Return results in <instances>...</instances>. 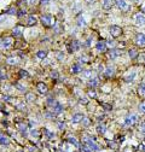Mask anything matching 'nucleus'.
Segmentation results:
<instances>
[{"label":"nucleus","instance_id":"f257e3e1","mask_svg":"<svg viewBox=\"0 0 145 152\" xmlns=\"http://www.w3.org/2000/svg\"><path fill=\"white\" fill-rule=\"evenodd\" d=\"M82 144L91 151V152H98L99 151V146L96 144L94 138H90V136H84L82 138Z\"/></svg>","mask_w":145,"mask_h":152},{"label":"nucleus","instance_id":"f03ea898","mask_svg":"<svg viewBox=\"0 0 145 152\" xmlns=\"http://www.w3.org/2000/svg\"><path fill=\"white\" fill-rule=\"evenodd\" d=\"M137 122H138V115H135V114H131V115H128V116L125 118L123 124H125L126 127H131V126H134Z\"/></svg>","mask_w":145,"mask_h":152},{"label":"nucleus","instance_id":"7ed1b4c3","mask_svg":"<svg viewBox=\"0 0 145 152\" xmlns=\"http://www.w3.org/2000/svg\"><path fill=\"white\" fill-rule=\"evenodd\" d=\"M40 21L45 27H51L53 24V17L51 15H42L40 17Z\"/></svg>","mask_w":145,"mask_h":152},{"label":"nucleus","instance_id":"20e7f679","mask_svg":"<svg viewBox=\"0 0 145 152\" xmlns=\"http://www.w3.org/2000/svg\"><path fill=\"white\" fill-rule=\"evenodd\" d=\"M115 5L121 10V11H128L129 10V5L126 0H115Z\"/></svg>","mask_w":145,"mask_h":152},{"label":"nucleus","instance_id":"39448f33","mask_svg":"<svg viewBox=\"0 0 145 152\" xmlns=\"http://www.w3.org/2000/svg\"><path fill=\"white\" fill-rule=\"evenodd\" d=\"M109 32H110L111 36H114V38H119V36L122 34V29H121L119 25H111V27L109 28Z\"/></svg>","mask_w":145,"mask_h":152},{"label":"nucleus","instance_id":"423d86ee","mask_svg":"<svg viewBox=\"0 0 145 152\" xmlns=\"http://www.w3.org/2000/svg\"><path fill=\"white\" fill-rule=\"evenodd\" d=\"M80 47H81V45H80V42H79L78 40H72V41L68 45L69 52H75V51H78Z\"/></svg>","mask_w":145,"mask_h":152},{"label":"nucleus","instance_id":"0eeeda50","mask_svg":"<svg viewBox=\"0 0 145 152\" xmlns=\"http://www.w3.org/2000/svg\"><path fill=\"white\" fill-rule=\"evenodd\" d=\"M135 44L138 46H145V34L144 33H139L135 35Z\"/></svg>","mask_w":145,"mask_h":152},{"label":"nucleus","instance_id":"6e6552de","mask_svg":"<svg viewBox=\"0 0 145 152\" xmlns=\"http://www.w3.org/2000/svg\"><path fill=\"white\" fill-rule=\"evenodd\" d=\"M84 118H85V117H84L82 114L76 112V114H74V115L71 116V123H80V122H82Z\"/></svg>","mask_w":145,"mask_h":152},{"label":"nucleus","instance_id":"1a4fd4ad","mask_svg":"<svg viewBox=\"0 0 145 152\" xmlns=\"http://www.w3.org/2000/svg\"><path fill=\"white\" fill-rule=\"evenodd\" d=\"M135 24L140 25V27L145 25V16L141 15V13H137L135 15Z\"/></svg>","mask_w":145,"mask_h":152},{"label":"nucleus","instance_id":"9d476101","mask_svg":"<svg viewBox=\"0 0 145 152\" xmlns=\"http://www.w3.org/2000/svg\"><path fill=\"white\" fill-rule=\"evenodd\" d=\"M52 112H53L54 115H59V114H62V112H63V105L56 101V104L52 106Z\"/></svg>","mask_w":145,"mask_h":152},{"label":"nucleus","instance_id":"9b49d317","mask_svg":"<svg viewBox=\"0 0 145 152\" xmlns=\"http://www.w3.org/2000/svg\"><path fill=\"white\" fill-rule=\"evenodd\" d=\"M96 48L99 52H105L106 51V42L105 41H98L96 45Z\"/></svg>","mask_w":145,"mask_h":152},{"label":"nucleus","instance_id":"f8f14e48","mask_svg":"<svg viewBox=\"0 0 145 152\" xmlns=\"http://www.w3.org/2000/svg\"><path fill=\"white\" fill-rule=\"evenodd\" d=\"M120 56H121V51L117 50V48H112V50L109 52V57H110L111 59H116V58L120 57Z\"/></svg>","mask_w":145,"mask_h":152},{"label":"nucleus","instance_id":"ddd939ff","mask_svg":"<svg viewBox=\"0 0 145 152\" xmlns=\"http://www.w3.org/2000/svg\"><path fill=\"white\" fill-rule=\"evenodd\" d=\"M36 88H38L39 93H41V94H45V93L47 92V86H46L44 82H39V83L36 85Z\"/></svg>","mask_w":145,"mask_h":152},{"label":"nucleus","instance_id":"4468645a","mask_svg":"<svg viewBox=\"0 0 145 152\" xmlns=\"http://www.w3.org/2000/svg\"><path fill=\"white\" fill-rule=\"evenodd\" d=\"M11 45H12V39H11V38H5V39L1 41V46H3L4 48H10Z\"/></svg>","mask_w":145,"mask_h":152},{"label":"nucleus","instance_id":"2eb2a0df","mask_svg":"<svg viewBox=\"0 0 145 152\" xmlns=\"http://www.w3.org/2000/svg\"><path fill=\"white\" fill-rule=\"evenodd\" d=\"M81 71H82V68H81V64L80 63H76V64H74V65L71 66V72L72 74H79Z\"/></svg>","mask_w":145,"mask_h":152},{"label":"nucleus","instance_id":"dca6fc26","mask_svg":"<svg viewBox=\"0 0 145 152\" xmlns=\"http://www.w3.org/2000/svg\"><path fill=\"white\" fill-rule=\"evenodd\" d=\"M98 85H99V79L98 77H93L88 81V87H91V88H96Z\"/></svg>","mask_w":145,"mask_h":152},{"label":"nucleus","instance_id":"f3484780","mask_svg":"<svg viewBox=\"0 0 145 152\" xmlns=\"http://www.w3.org/2000/svg\"><path fill=\"white\" fill-rule=\"evenodd\" d=\"M104 74H105V76H108V77H111V76H114V74H115V68L111 66V65L108 66V68L105 69Z\"/></svg>","mask_w":145,"mask_h":152},{"label":"nucleus","instance_id":"a211bd4d","mask_svg":"<svg viewBox=\"0 0 145 152\" xmlns=\"http://www.w3.org/2000/svg\"><path fill=\"white\" fill-rule=\"evenodd\" d=\"M22 27H16V28H13V30H12V35L15 36V38H20V36H22Z\"/></svg>","mask_w":145,"mask_h":152},{"label":"nucleus","instance_id":"6ab92c4d","mask_svg":"<svg viewBox=\"0 0 145 152\" xmlns=\"http://www.w3.org/2000/svg\"><path fill=\"white\" fill-rule=\"evenodd\" d=\"M9 142H10L9 138H7L5 134H1V133H0V145H9Z\"/></svg>","mask_w":145,"mask_h":152},{"label":"nucleus","instance_id":"aec40b11","mask_svg":"<svg viewBox=\"0 0 145 152\" xmlns=\"http://www.w3.org/2000/svg\"><path fill=\"white\" fill-rule=\"evenodd\" d=\"M135 76H137V72L135 71H132V72H129L127 76H126V82H132L134 79H135Z\"/></svg>","mask_w":145,"mask_h":152},{"label":"nucleus","instance_id":"412c9836","mask_svg":"<svg viewBox=\"0 0 145 152\" xmlns=\"http://www.w3.org/2000/svg\"><path fill=\"white\" fill-rule=\"evenodd\" d=\"M97 132H98L99 134H104V133L106 132V127H105V124H104V123H99V124L97 126Z\"/></svg>","mask_w":145,"mask_h":152},{"label":"nucleus","instance_id":"4be33fe9","mask_svg":"<svg viewBox=\"0 0 145 152\" xmlns=\"http://www.w3.org/2000/svg\"><path fill=\"white\" fill-rule=\"evenodd\" d=\"M102 3H103V7L105 10H109L112 6V0H102Z\"/></svg>","mask_w":145,"mask_h":152},{"label":"nucleus","instance_id":"5701e85b","mask_svg":"<svg viewBox=\"0 0 145 152\" xmlns=\"http://www.w3.org/2000/svg\"><path fill=\"white\" fill-rule=\"evenodd\" d=\"M35 24H36V18H35L34 16H29V17H28L27 25H28V27H33V25H35Z\"/></svg>","mask_w":145,"mask_h":152},{"label":"nucleus","instance_id":"b1692460","mask_svg":"<svg viewBox=\"0 0 145 152\" xmlns=\"http://www.w3.org/2000/svg\"><path fill=\"white\" fill-rule=\"evenodd\" d=\"M6 63L10 64V65H16L18 63V58H16V57H9L6 59Z\"/></svg>","mask_w":145,"mask_h":152},{"label":"nucleus","instance_id":"393cba45","mask_svg":"<svg viewBox=\"0 0 145 152\" xmlns=\"http://www.w3.org/2000/svg\"><path fill=\"white\" fill-rule=\"evenodd\" d=\"M92 76H93L92 70H85V71H82V77H85V79H92Z\"/></svg>","mask_w":145,"mask_h":152},{"label":"nucleus","instance_id":"a878e982","mask_svg":"<svg viewBox=\"0 0 145 152\" xmlns=\"http://www.w3.org/2000/svg\"><path fill=\"white\" fill-rule=\"evenodd\" d=\"M68 141H69L71 145H74L75 147H79V146H80V145H79V141H78L74 136H69V138H68Z\"/></svg>","mask_w":145,"mask_h":152},{"label":"nucleus","instance_id":"bb28decb","mask_svg":"<svg viewBox=\"0 0 145 152\" xmlns=\"http://www.w3.org/2000/svg\"><path fill=\"white\" fill-rule=\"evenodd\" d=\"M46 56H47V51H38L36 52V57L39 58V59H44V58H46Z\"/></svg>","mask_w":145,"mask_h":152},{"label":"nucleus","instance_id":"cd10ccee","mask_svg":"<svg viewBox=\"0 0 145 152\" xmlns=\"http://www.w3.org/2000/svg\"><path fill=\"white\" fill-rule=\"evenodd\" d=\"M128 56H129V58H131V59L137 58V57H138V52H137V50H134V48L129 50V51H128Z\"/></svg>","mask_w":145,"mask_h":152},{"label":"nucleus","instance_id":"c85d7f7f","mask_svg":"<svg viewBox=\"0 0 145 152\" xmlns=\"http://www.w3.org/2000/svg\"><path fill=\"white\" fill-rule=\"evenodd\" d=\"M44 133H45V135H46L47 139H52V138L54 136V134H53L52 132H50L48 129H44Z\"/></svg>","mask_w":145,"mask_h":152},{"label":"nucleus","instance_id":"c756f323","mask_svg":"<svg viewBox=\"0 0 145 152\" xmlns=\"http://www.w3.org/2000/svg\"><path fill=\"white\" fill-rule=\"evenodd\" d=\"M78 25H79V27H85V25H86V22H85V19H84L81 16L78 18Z\"/></svg>","mask_w":145,"mask_h":152},{"label":"nucleus","instance_id":"7c9ffc66","mask_svg":"<svg viewBox=\"0 0 145 152\" xmlns=\"http://www.w3.org/2000/svg\"><path fill=\"white\" fill-rule=\"evenodd\" d=\"M138 91H139V93H140L141 95H143V94H145V83H140V85H139Z\"/></svg>","mask_w":145,"mask_h":152},{"label":"nucleus","instance_id":"2f4dec72","mask_svg":"<svg viewBox=\"0 0 145 152\" xmlns=\"http://www.w3.org/2000/svg\"><path fill=\"white\" fill-rule=\"evenodd\" d=\"M26 98H27V101H33V100H35V97H34L33 93H27Z\"/></svg>","mask_w":145,"mask_h":152},{"label":"nucleus","instance_id":"473e14b6","mask_svg":"<svg viewBox=\"0 0 145 152\" xmlns=\"http://www.w3.org/2000/svg\"><path fill=\"white\" fill-rule=\"evenodd\" d=\"M139 132H140L141 134H145V121L140 123V126H139Z\"/></svg>","mask_w":145,"mask_h":152},{"label":"nucleus","instance_id":"72a5a7b5","mask_svg":"<svg viewBox=\"0 0 145 152\" xmlns=\"http://www.w3.org/2000/svg\"><path fill=\"white\" fill-rule=\"evenodd\" d=\"M16 88L18 91H21V92H26V87L23 85H21V83H16Z\"/></svg>","mask_w":145,"mask_h":152},{"label":"nucleus","instance_id":"f704fd0d","mask_svg":"<svg viewBox=\"0 0 145 152\" xmlns=\"http://www.w3.org/2000/svg\"><path fill=\"white\" fill-rule=\"evenodd\" d=\"M139 111H140L141 114L145 115V101H143V103L139 105Z\"/></svg>","mask_w":145,"mask_h":152},{"label":"nucleus","instance_id":"c9c22d12","mask_svg":"<svg viewBox=\"0 0 145 152\" xmlns=\"http://www.w3.org/2000/svg\"><path fill=\"white\" fill-rule=\"evenodd\" d=\"M6 13H7V15H16V13H17V11H16V9H15V7H11V9H9V10L6 11Z\"/></svg>","mask_w":145,"mask_h":152},{"label":"nucleus","instance_id":"e433bc0d","mask_svg":"<svg viewBox=\"0 0 145 152\" xmlns=\"http://www.w3.org/2000/svg\"><path fill=\"white\" fill-rule=\"evenodd\" d=\"M20 75H21V77H29V74L26 70H21L20 71Z\"/></svg>","mask_w":145,"mask_h":152},{"label":"nucleus","instance_id":"4c0bfd02","mask_svg":"<svg viewBox=\"0 0 145 152\" xmlns=\"http://www.w3.org/2000/svg\"><path fill=\"white\" fill-rule=\"evenodd\" d=\"M57 59L58 60H63L64 59V53L63 52H57Z\"/></svg>","mask_w":145,"mask_h":152},{"label":"nucleus","instance_id":"58836bf2","mask_svg":"<svg viewBox=\"0 0 145 152\" xmlns=\"http://www.w3.org/2000/svg\"><path fill=\"white\" fill-rule=\"evenodd\" d=\"M56 115L53 114V112H45V117H47V118H53Z\"/></svg>","mask_w":145,"mask_h":152},{"label":"nucleus","instance_id":"ea45409f","mask_svg":"<svg viewBox=\"0 0 145 152\" xmlns=\"http://www.w3.org/2000/svg\"><path fill=\"white\" fill-rule=\"evenodd\" d=\"M58 128H59L60 130H63V129L65 128V123H64V122H58Z\"/></svg>","mask_w":145,"mask_h":152},{"label":"nucleus","instance_id":"a19ab883","mask_svg":"<svg viewBox=\"0 0 145 152\" xmlns=\"http://www.w3.org/2000/svg\"><path fill=\"white\" fill-rule=\"evenodd\" d=\"M21 133L22 134H27V126H21Z\"/></svg>","mask_w":145,"mask_h":152},{"label":"nucleus","instance_id":"79ce46f5","mask_svg":"<svg viewBox=\"0 0 145 152\" xmlns=\"http://www.w3.org/2000/svg\"><path fill=\"white\" fill-rule=\"evenodd\" d=\"M24 15H26V11H24V10H20V11L17 12V16H18V17H23Z\"/></svg>","mask_w":145,"mask_h":152},{"label":"nucleus","instance_id":"37998d69","mask_svg":"<svg viewBox=\"0 0 145 152\" xmlns=\"http://www.w3.org/2000/svg\"><path fill=\"white\" fill-rule=\"evenodd\" d=\"M88 95H90V97H91V98H96V97H97V94H96V92H94V91H93V89H92V91H90V92H88Z\"/></svg>","mask_w":145,"mask_h":152},{"label":"nucleus","instance_id":"c03bdc74","mask_svg":"<svg viewBox=\"0 0 145 152\" xmlns=\"http://www.w3.org/2000/svg\"><path fill=\"white\" fill-rule=\"evenodd\" d=\"M82 124H84L85 127H87V126L90 124V120H88V118H84V120H82Z\"/></svg>","mask_w":145,"mask_h":152},{"label":"nucleus","instance_id":"a18cd8bd","mask_svg":"<svg viewBox=\"0 0 145 152\" xmlns=\"http://www.w3.org/2000/svg\"><path fill=\"white\" fill-rule=\"evenodd\" d=\"M51 77L58 79V72H57V71H52V72H51Z\"/></svg>","mask_w":145,"mask_h":152},{"label":"nucleus","instance_id":"49530a36","mask_svg":"<svg viewBox=\"0 0 145 152\" xmlns=\"http://www.w3.org/2000/svg\"><path fill=\"white\" fill-rule=\"evenodd\" d=\"M1 98H3V100H4V101H9V100L11 99V98H10V95H7V94H4Z\"/></svg>","mask_w":145,"mask_h":152},{"label":"nucleus","instance_id":"de8ad7c7","mask_svg":"<svg viewBox=\"0 0 145 152\" xmlns=\"http://www.w3.org/2000/svg\"><path fill=\"white\" fill-rule=\"evenodd\" d=\"M81 152H91V151H90V150L82 144V146H81Z\"/></svg>","mask_w":145,"mask_h":152},{"label":"nucleus","instance_id":"09e8293b","mask_svg":"<svg viewBox=\"0 0 145 152\" xmlns=\"http://www.w3.org/2000/svg\"><path fill=\"white\" fill-rule=\"evenodd\" d=\"M80 103L81 104H87L88 103V99L87 98H80Z\"/></svg>","mask_w":145,"mask_h":152},{"label":"nucleus","instance_id":"8fccbe9b","mask_svg":"<svg viewBox=\"0 0 145 152\" xmlns=\"http://www.w3.org/2000/svg\"><path fill=\"white\" fill-rule=\"evenodd\" d=\"M17 108H18L20 110H24V109H26V105H24L23 103H21V104H17Z\"/></svg>","mask_w":145,"mask_h":152},{"label":"nucleus","instance_id":"3c124183","mask_svg":"<svg viewBox=\"0 0 145 152\" xmlns=\"http://www.w3.org/2000/svg\"><path fill=\"white\" fill-rule=\"evenodd\" d=\"M30 133H32V135H33V136H39V132H38L36 129H33Z\"/></svg>","mask_w":145,"mask_h":152},{"label":"nucleus","instance_id":"603ef678","mask_svg":"<svg viewBox=\"0 0 145 152\" xmlns=\"http://www.w3.org/2000/svg\"><path fill=\"white\" fill-rule=\"evenodd\" d=\"M80 62H82V63H86L87 62V57H80Z\"/></svg>","mask_w":145,"mask_h":152},{"label":"nucleus","instance_id":"864d4df0","mask_svg":"<svg viewBox=\"0 0 145 152\" xmlns=\"http://www.w3.org/2000/svg\"><path fill=\"white\" fill-rule=\"evenodd\" d=\"M98 70H99L100 72H102V71H103V72L105 71V69H104V66H103V65H99V66H98Z\"/></svg>","mask_w":145,"mask_h":152},{"label":"nucleus","instance_id":"5fc2aeb1","mask_svg":"<svg viewBox=\"0 0 145 152\" xmlns=\"http://www.w3.org/2000/svg\"><path fill=\"white\" fill-rule=\"evenodd\" d=\"M91 41H92V39H91V38H90V39H88V40H87V41H86V47H88V46H90V45H91Z\"/></svg>","mask_w":145,"mask_h":152},{"label":"nucleus","instance_id":"6e6d98bb","mask_svg":"<svg viewBox=\"0 0 145 152\" xmlns=\"http://www.w3.org/2000/svg\"><path fill=\"white\" fill-rule=\"evenodd\" d=\"M106 46H111V47H112V46H114V41H108V42H106Z\"/></svg>","mask_w":145,"mask_h":152},{"label":"nucleus","instance_id":"4d7b16f0","mask_svg":"<svg viewBox=\"0 0 145 152\" xmlns=\"http://www.w3.org/2000/svg\"><path fill=\"white\" fill-rule=\"evenodd\" d=\"M36 1H38V0H28V3H29L30 5H33V4H35Z\"/></svg>","mask_w":145,"mask_h":152},{"label":"nucleus","instance_id":"13d9d810","mask_svg":"<svg viewBox=\"0 0 145 152\" xmlns=\"http://www.w3.org/2000/svg\"><path fill=\"white\" fill-rule=\"evenodd\" d=\"M103 106H104L106 110H111V106H109V105H106V104H103Z\"/></svg>","mask_w":145,"mask_h":152},{"label":"nucleus","instance_id":"bf43d9fd","mask_svg":"<svg viewBox=\"0 0 145 152\" xmlns=\"http://www.w3.org/2000/svg\"><path fill=\"white\" fill-rule=\"evenodd\" d=\"M93 1H94V0H86V3H87V4H92Z\"/></svg>","mask_w":145,"mask_h":152},{"label":"nucleus","instance_id":"052dcab7","mask_svg":"<svg viewBox=\"0 0 145 152\" xmlns=\"http://www.w3.org/2000/svg\"><path fill=\"white\" fill-rule=\"evenodd\" d=\"M42 3H47V1H50V0H41Z\"/></svg>","mask_w":145,"mask_h":152},{"label":"nucleus","instance_id":"680f3d73","mask_svg":"<svg viewBox=\"0 0 145 152\" xmlns=\"http://www.w3.org/2000/svg\"><path fill=\"white\" fill-rule=\"evenodd\" d=\"M143 11H144V13H145V5L143 6Z\"/></svg>","mask_w":145,"mask_h":152},{"label":"nucleus","instance_id":"e2e57ef3","mask_svg":"<svg viewBox=\"0 0 145 152\" xmlns=\"http://www.w3.org/2000/svg\"><path fill=\"white\" fill-rule=\"evenodd\" d=\"M143 150H144V152H145V146H144V147H143Z\"/></svg>","mask_w":145,"mask_h":152},{"label":"nucleus","instance_id":"0e129e2a","mask_svg":"<svg viewBox=\"0 0 145 152\" xmlns=\"http://www.w3.org/2000/svg\"><path fill=\"white\" fill-rule=\"evenodd\" d=\"M0 44H1V41H0Z\"/></svg>","mask_w":145,"mask_h":152},{"label":"nucleus","instance_id":"69168bd1","mask_svg":"<svg viewBox=\"0 0 145 152\" xmlns=\"http://www.w3.org/2000/svg\"><path fill=\"white\" fill-rule=\"evenodd\" d=\"M0 108H1V106H0Z\"/></svg>","mask_w":145,"mask_h":152}]
</instances>
